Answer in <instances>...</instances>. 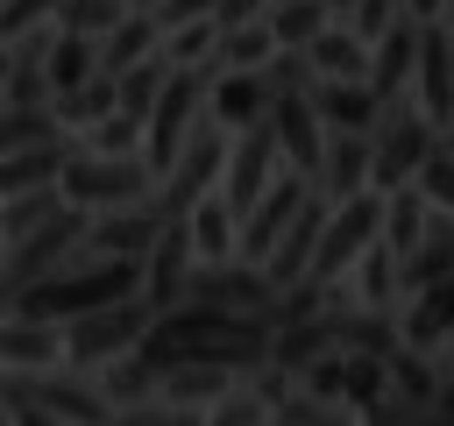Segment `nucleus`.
Returning a JSON list of instances; mask_svg holds the SVG:
<instances>
[{
	"label": "nucleus",
	"instance_id": "obj_50",
	"mask_svg": "<svg viewBox=\"0 0 454 426\" xmlns=\"http://www.w3.org/2000/svg\"><path fill=\"white\" fill-rule=\"evenodd\" d=\"M0 256H7V234H0Z\"/></svg>",
	"mask_w": 454,
	"mask_h": 426
},
{
	"label": "nucleus",
	"instance_id": "obj_7",
	"mask_svg": "<svg viewBox=\"0 0 454 426\" xmlns=\"http://www.w3.org/2000/svg\"><path fill=\"white\" fill-rule=\"evenodd\" d=\"M383 192H355V199H340L333 213H326V234H319V256H312V277H326V284H340L376 241H383Z\"/></svg>",
	"mask_w": 454,
	"mask_h": 426
},
{
	"label": "nucleus",
	"instance_id": "obj_47",
	"mask_svg": "<svg viewBox=\"0 0 454 426\" xmlns=\"http://www.w3.org/2000/svg\"><path fill=\"white\" fill-rule=\"evenodd\" d=\"M326 7H333V21H348V14H355V0H326Z\"/></svg>",
	"mask_w": 454,
	"mask_h": 426
},
{
	"label": "nucleus",
	"instance_id": "obj_31",
	"mask_svg": "<svg viewBox=\"0 0 454 426\" xmlns=\"http://www.w3.org/2000/svg\"><path fill=\"white\" fill-rule=\"evenodd\" d=\"M270 28H277L284 50H312L333 28V7L326 0H270Z\"/></svg>",
	"mask_w": 454,
	"mask_h": 426
},
{
	"label": "nucleus",
	"instance_id": "obj_16",
	"mask_svg": "<svg viewBox=\"0 0 454 426\" xmlns=\"http://www.w3.org/2000/svg\"><path fill=\"white\" fill-rule=\"evenodd\" d=\"M411 99L426 106L433 128H454V36L440 21H426V50H419V71H411Z\"/></svg>",
	"mask_w": 454,
	"mask_h": 426
},
{
	"label": "nucleus",
	"instance_id": "obj_15",
	"mask_svg": "<svg viewBox=\"0 0 454 426\" xmlns=\"http://www.w3.org/2000/svg\"><path fill=\"white\" fill-rule=\"evenodd\" d=\"M163 227H170V220H163L149 199H142V206H114V213H92V227H85V256H149Z\"/></svg>",
	"mask_w": 454,
	"mask_h": 426
},
{
	"label": "nucleus",
	"instance_id": "obj_6",
	"mask_svg": "<svg viewBox=\"0 0 454 426\" xmlns=\"http://www.w3.org/2000/svg\"><path fill=\"white\" fill-rule=\"evenodd\" d=\"M64 199L71 206H85V213H114V206H142L149 192H156V170L142 163V156H92V149H78L71 163H64Z\"/></svg>",
	"mask_w": 454,
	"mask_h": 426
},
{
	"label": "nucleus",
	"instance_id": "obj_39",
	"mask_svg": "<svg viewBox=\"0 0 454 426\" xmlns=\"http://www.w3.org/2000/svg\"><path fill=\"white\" fill-rule=\"evenodd\" d=\"M57 7H64V0H0V50H7V43H21L28 28L57 21Z\"/></svg>",
	"mask_w": 454,
	"mask_h": 426
},
{
	"label": "nucleus",
	"instance_id": "obj_45",
	"mask_svg": "<svg viewBox=\"0 0 454 426\" xmlns=\"http://www.w3.org/2000/svg\"><path fill=\"white\" fill-rule=\"evenodd\" d=\"M440 7H447V0H404V14H411V21H440Z\"/></svg>",
	"mask_w": 454,
	"mask_h": 426
},
{
	"label": "nucleus",
	"instance_id": "obj_29",
	"mask_svg": "<svg viewBox=\"0 0 454 426\" xmlns=\"http://www.w3.org/2000/svg\"><path fill=\"white\" fill-rule=\"evenodd\" d=\"M277 50H284V43H277V28H270V14H262V21H241V28H227V36H220L213 71H262Z\"/></svg>",
	"mask_w": 454,
	"mask_h": 426
},
{
	"label": "nucleus",
	"instance_id": "obj_4",
	"mask_svg": "<svg viewBox=\"0 0 454 426\" xmlns=\"http://www.w3.org/2000/svg\"><path fill=\"white\" fill-rule=\"evenodd\" d=\"M85 227H92V213H85V206H64L50 227L21 234V241L0 256V291H7V298H21L28 284H43V277H57V270L85 263Z\"/></svg>",
	"mask_w": 454,
	"mask_h": 426
},
{
	"label": "nucleus",
	"instance_id": "obj_14",
	"mask_svg": "<svg viewBox=\"0 0 454 426\" xmlns=\"http://www.w3.org/2000/svg\"><path fill=\"white\" fill-rule=\"evenodd\" d=\"M270 128H277V142H284V163L305 170V178H319L326 121H319V106H312V92H277V99H270Z\"/></svg>",
	"mask_w": 454,
	"mask_h": 426
},
{
	"label": "nucleus",
	"instance_id": "obj_22",
	"mask_svg": "<svg viewBox=\"0 0 454 426\" xmlns=\"http://www.w3.org/2000/svg\"><path fill=\"white\" fill-rule=\"evenodd\" d=\"M312 106H319L326 128H355V135H369L376 114H383V99L369 92V78H312Z\"/></svg>",
	"mask_w": 454,
	"mask_h": 426
},
{
	"label": "nucleus",
	"instance_id": "obj_12",
	"mask_svg": "<svg viewBox=\"0 0 454 426\" xmlns=\"http://www.w3.org/2000/svg\"><path fill=\"white\" fill-rule=\"evenodd\" d=\"M192 270H199V241H192V220H170V227L156 234V248L142 256V298H149L156 312L184 305V284H192Z\"/></svg>",
	"mask_w": 454,
	"mask_h": 426
},
{
	"label": "nucleus",
	"instance_id": "obj_10",
	"mask_svg": "<svg viewBox=\"0 0 454 426\" xmlns=\"http://www.w3.org/2000/svg\"><path fill=\"white\" fill-rule=\"evenodd\" d=\"M184 298H199V305H220V312H255V320H270V305H277V284H270L255 263L227 256V263H199V270H192V284H184Z\"/></svg>",
	"mask_w": 454,
	"mask_h": 426
},
{
	"label": "nucleus",
	"instance_id": "obj_49",
	"mask_svg": "<svg viewBox=\"0 0 454 426\" xmlns=\"http://www.w3.org/2000/svg\"><path fill=\"white\" fill-rule=\"evenodd\" d=\"M128 7H163V0H128Z\"/></svg>",
	"mask_w": 454,
	"mask_h": 426
},
{
	"label": "nucleus",
	"instance_id": "obj_26",
	"mask_svg": "<svg viewBox=\"0 0 454 426\" xmlns=\"http://www.w3.org/2000/svg\"><path fill=\"white\" fill-rule=\"evenodd\" d=\"M305 57H312V71H319V78H369V64H376V50H369L348 21H333Z\"/></svg>",
	"mask_w": 454,
	"mask_h": 426
},
{
	"label": "nucleus",
	"instance_id": "obj_36",
	"mask_svg": "<svg viewBox=\"0 0 454 426\" xmlns=\"http://www.w3.org/2000/svg\"><path fill=\"white\" fill-rule=\"evenodd\" d=\"M121 21H128V0H64V7H57V28L92 36V43H99V36H114Z\"/></svg>",
	"mask_w": 454,
	"mask_h": 426
},
{
	"label": "nucleus",
	"instance_id": "obj_25",
	"mask_svg": "<svg viewBox=\"0 0 454 426\" xmlns=\"http://www.w3.org/2000/svg\"><path fill=\"white\" fill-rule=\"evenodd\" d=\"M426 220H433V206H426V192H419V185L390 192V206H383V248L397 256V270L419 256V241H426Z\"/></svg>",
	"mask_w": 454,
	"mask_h": 426
},
{
	"label": "nucleus",
	"instance_id": "obj_38",
	"mask_svg": "<svg viewBox=\"0 0 454 426\" xmlns=\"http://www.w3.org/2000/svg\"><path fill=\"white\" fill-rule=\"evenodd\" d=\"M206 426H270V398H262L255 383H241V390H227L220 405H206Z\"/></svg>",
	"mask_w": 454,
	"mask_h": 426
},
{
	"label": "nucleus",
	"instance_id": "obj_30",
	"mask_svg": "<svg viewBox=\"0 0 454 426\" xmlns=\"http://www.w3.org/2000/svg\"><path fill=\"white\" fill-rule=\"evenodd\" d=\"M50 99L57 92H71V85H85V78H99V43L92 36H71V28H57V43H50Z\"/></svg>",
	"mask_w": 454,
	"mask_h": 426
},
{
	"label": "nucleus",
	"instance_id": "obj_2",
	"mask_svg": "<svg viewBox=\"0 0 454 426\" xmlns=\"http://www.w3.org/2000/svg\"><path fill=\"white\" fill-rule=\"evenodd\" d=\"M135 291H142V256H85V263L28 284V291L14 298V312L64 327V320H85V312H99V305H121V298H135Z\"/></svg>",
	"mask_w": 454,
	"mask_h": 426
},
{
	"label": "nucleus",
	"instance_id": "obj_13",
	"mask_svg": "<svg viewBox=\"0 0 454 426\" xmlns=\"http://www.w3.org/2000/svg\"><path fill=\"white\" fill-rule=\"evenodd\" d=\"M369 170H376V142L355 135V128H326V149H319V178H312V192L340 206V199L369 192Z\"/></svg>",
	"mask_w": 454,
	"mask_h": 426
},
{
	"label": "nucleus",
	"instance_id": "obj_35",
	"mask_svg": "<svg viewBox=\"0 0 454 426\" xmlns=\"http://www.w3.org/2000/svg\"><path fill=\"white\" fill-rule=\"evenodd\" d=\"M163 57H170V71H199V64H213V57H220V21L206 14V21L170 28V36H163Z\"/></svg>",
	"mask_w": 454,
	"mask_h": 426
},
{
	"label": "nucleus",
	"instance_id": "obj_8",
	"mask_svg": "<svg viewBox=\"0 0 454 426\" xmlns=\"http://www.w3.org/2000/svg\"><path fill=\"white\" fill-rule=\"evenodd\" d=\"M298 383H305V390H319V398H333V405H348V412H369V405L390 390V355L333 348V355H319Z\"/></svg>",
	"mask_w": 454,
	"mask_h": 426
},
{
	"label": "nucleus",
	"instance_id": "obj_34",
	"mask_svg": "<svg viewBox=\"0 0 454 426\" xmlns=\"http://www.w3.org/2000/svg\"><path fill=\"white\" fill-rule=\"evenodd\" d=\"M57 135H71L50 106H0V156H14V149H35V142H57Z\"/></svg>",
	"mask_w": 454,
	"mask_h": 426
},
{
	"label": "nucleus",
	"instance_id": "obj_18",
	"mask_svg": "<svg viewBox=\"0 0 454 426\" xmlns=\"http://www.w3.org/2000/svg\"><path fill=\"white\" fill-rule=\"evenodd\" d=\"M206 114H213L227 135H241V128H262V121H270V85H262V71H213Z\"/></svg>",
	"mask_w": 454,
	"mask_h": 426
},
{
	"label": "nucleus",
	"instance_id": "obj_33",
	"mask_svg": "<svg viewBox=\"0 0 454 426\" xmlns=\"http://www.w3.org/2000/svg\"><path fill=\"white\" fill-rule=\"evenodd\" d=\"M142 142H149V121L128 114V106H114L92 128H78V149H92V156H142Z\"/></svg>",
	"mask_w": 454,
	"mask_h": 426
},
{
	"label": "nucleus",
	"instance_id": "obj_28",
	"mask_svg": "<svg viewBox=\"0 0 454 426\" xmlns=\"http://www.w3.org/2000/svg\"><path fill=\"white\" fill-rule=\"evenodd\" d=\"M99 376V390H106V405L114 412H128V405H156V362L135 348V355H121V362H106V369H92Z\"/></svg>",
	"mask_w": 454,
	"mask_h": 426
},
{
	"label": "nucleus",
	"instance_id": "obj_24",
	"mask_svg": "<svg viewBox=\"0 0 454 426\" xmlns=\"http://www.w3.org/2000/svg\"><path fill=\"white\" fill-rule=\"evenodd\" d=\"M192 241H199V263H227V256L241 248V213L227 206V192H220V185L192 206Z\"/></svg>",
	"mask_w": 454,
	"mask_h": 426
},
{
	"label": "nucleus",
	"instance_id": "obj_42",
	"mask_svg": "<svg viewBox=\"0 0 454 426\" xmlns=\"http://www.w3.org/2000/svg\"><path fill=\"white\" fill-rule=\"evenodd\" d=\"M142 426H206V405H142Z\"/></svg>",
	"mask_w": 454,
	"mask_h": 426
},
{
	"label": "nucleus",
	"instance_id": "obj_20",
	"mask_svg": "<svg viewBox=\"0 0 454 426\" xmlns=\"http://www.w3.org/2000/svg\"><path fill=\"white\" fill-rule=\"evenodd\" d=\"M64 362V327L57 320H0V369H57Z\"/></svg>",
	"mask_w": 454,
	"mask_h": 426
},
{
	"label": "nucleus",
	"instance_id": "obj_9",
	"mask_svg": "<svg viewBox=\"0 0 454 426\" xmlns=\"http://www.w3.org/2000/svg\"><path fill=\"white\" fill-rule=\"evenodd\" d=\"M305 199H312V178L284 163V170H277V185H270V192H262V199L241 213V248H234V256L262 270V263H270V248L284 241V227L298 220V206H305Z\"/></svg>",
	"mask_w": 454,
	"mask_h": 426
},
{
	"label": "nucleus",
	"instance_id": "obj_1",
	"mask_svg": "<svg viewBox=\"0 0 454 426\" xmlns=\"http://www.w3.org/2000/svg\"><path fill=\"white\" fill-rule=\"evenodd\" d=\"M142 355H149L156 369H170V362H227V369H248V376H255V369L270 362V320H255V312H220V305L184 298V305H170V312L149 320Z\"/></svg>",
	"mask_w": 454,
	"mask_h": 426
},
{
	"label": "nucleus",
	"instance_id": "obj_21",
	"mask_svg": "<svg viewBox=\"0 0 454 426\" xmlns=\"http://www.w3.org/2000/svg\"><path fill=\"white\" fill-rule=\"evenodd\" d=\"M397 327H404V348H426V355H440V348H447V334H454V277H440V284L411 291Z\"/></svg>",
	"mask_w": 454,
	"mask_h": 426
},
{
	"label": "nucleus",
	"instance_id": "obj_5",
	"mask_svg": "<svg viewBox=\"0 0 454 426\" xmlns=\"http://www.w3.org/2000/svg\"><path fill=\"white\" fill-rule=\"evenodd\" d=\"M149 320H156V305H149L142 291L121 298V305H99V312H85V320H64V362H71V369H106V362H121V355L142 348Z\"/></svg>",
	"mask_w": 454,
	"mask_h": 426
},
{
	"label": "nucleus",
	"instance_id": "obj_41",
	"mask_svg": "<svg viewBox=\"0 0 454 426\" xmlns=\"http://www.w3.org/2000/svg\"><path fill=\"white\" fill-rule=\"evenodd\" d=\"M213 7H220V0H163V7H149V14H156L163 36H170V28H184V21H206Z\"/></svg>",
	"mask_w": 454,
	"mask_h": 426
},
{
	"label": "nucleus",
	"instance_id": "obj_11",
	"mask_svg": "<svg viewBox=\"0 0 454 426\" xmlns=\"http://www.w3.org/2000/svg\"><path fill=\"white\" fill-rule=\"evenodd\" d=\"M277 170H284V142H277V128H270V121H262V128H241L234 149H227V178H220L227 206L248 213V206L277 185Z\"/></svg>",
	"mask_w": 454,
	"mask_h": 426
},
{
	"label": "nucleus",
	"instance_id": "obj_37",
	"mask_svg": "<svg viewBox=\"0 0 454 426\" xmlns=\"http://www.w3.org/2000/svg\"><path fill=\"white\" fill-rule=\"evenodd\" d=\"M163 85H170V57L156 50V57H142L135 71H121V106L149 121V106H156V92H163Z\"/></svg>",
	"mask_w": 454,
	"mask_h": 426
},
{
	"label": "nucleus",
	"instance_id": "obj_46",
	"mask_svg": "<svg viewBox=\"0 0 454 426\" xmlns=\"http://www.w3.org/2000/svg\"><path fill=\"white\" fill-rule=\"evenodd\" d=\"M7 78H14V50H0V99H7Z\"/></svg>",
	"mask_w": 454,
	"mask_h": 426
},
{
	"label": "nucleus",
	"instance_id": "obj_3",
	"mask_svg": "<svg viewBox=\"0 0 454 426\" xmlns=\"http://www.w3.org/2000/svg\"><path fill=\"white\" fill-rule=\"evenodd\" d=\"M369 142H376V170H369V192H404L419 170H426V156L440 149V128L426 121V106L411 99V92H397L383 114H376V128H369Z\"/></svg>",
	"mask_w": 454,
	"mask_h": 426
},
{
	"label": "nucleus",
	"instance_id": "obj_48",
	"mask_svg": "<svg viewBox=\"0 0 454 426\" xmlns=\"http://www.w3.org/2000/svg\"><path fill=\"white\" fill-rule=\"evenodd\" d=\"M440 28H447V36H454V0H447V7H440Z\"/></svg>",
	"mask_w": 454,
	"mask_h": 426
},
{
	"label": "nucleus",
	"instance_id": "obj_19",
	"mask_svg": "<svg viewBox=\"0 0 454 426\" xmlns=\"http://www.w3.org/2000/svg\"><path fill=\"white\" fill-rule=\"evenodd\" d=\"M71 156H78V135H57V142H35V149H14V156H0V199H21V192H43V185H57Z\"/></svg>",
	"mask_w": 454,
	"mask_h": 426
},
{
	"label": "nucleus",
	"instance_id": "obj_32",
	"mask_svg": "<svg viewBox=\"0 0 454 426\" xmlns=\"http://www.w3.org/2000/svg\"><path fill=\"white\" fill-rule=\"evenodd\" d=\"M270 426H362V412H348V405H333V398L291 383V390L270 405Z\"/></svg>",
	"mask_w": 454,
	"mask_h": 426
},
{
	"label": "nucleus",
	"instance_id": "obj_17",
	"mask_svg": "<svg viewBox=\"0 0 454 426\" xmlns=\"http://www.w3.org/2000/svg\"><path fill=\"white\" fill-rule=\"evenodd\" d=\"M419 50H426V21L397 14V28L376 43V64H369V92L390 106L397 92H411V71H419Z\"/></svg>",
	"mask_w": 454,
	"mask_h": 426
},
{
	"label": "nucleus",
	"instance_id": "obj_43",
	"mask_svg": "<svg viewBox=\"0 0 454 426\" xmlns=\"http://www.w3.org/2000/svg\"><path fill=\"white\" fill-rule=\"evenodd\" d=\"M262 14H270V0H220V7H213L220 36H227V28H241V21H262Z\"/></svg>",
	"mask_w": 454,
	"mask_h": 426
},
{
	"label": "nucleus",
	"instance_id": "obj_27",
	"mask_svg": "<svg viewBox=\"0 0 454 426\" xmlns=\"http://www.w3.org/2000/svg\"><path fill=\"white\" fill-rule=\"evenodd\" d=\"M114 106H121V78H106V71H99V78H85V85H71V92H57V99H50V114H57V121H64V128H71V135H78V128H92V121H106V114H114Z\"/></svg>",
	"mask_w": 454,
	"mask_h": 426
},
{
	"label": "nucleus",
	"instance_id": "obj_23",
	"mask_svg": "<svg viewBox=\"0 0 454 426\" xmlns=\"http://www.w3.org/2000/svg\"><path fill=\"white\" fill-rule=\"evenodd\" d=\"M156 50H163V21H156L149 7H128V21H121L114 36H99V71L121 78V71H135V64L156 57Z\"/></svg>",
	"mask_w": 454,
	"mask_h": 426
},
{
	"label": "nucleus",
	"instance_id": "obj_40",
	"mask_svg": "<svg viewBox=\"0 0 454 426\" xmlns=\"http://www.w3.org/2000/svg\"><path fill=\"white\" fill-rule=\"evenodd\" d=\"M411 185L426 192V206H433V213H454V156H447V149H433V156H426V170H419Z\"/></svg>",
	"mask_w": 454,
	"mask_h": 426
},
{
	"label": "nucleus",
	"instance_id": "obj_44",
	"mask_svg": "<svg viewBox=\"0 0 454 426\" xmlns=\"http://www.w3.org/2000/svg\"><path fill=\"white\" fill-rule=\"evenodd\" d=\"M433 426H454V362H440V390H433Z\"/></svg>",
	"mask_w": 454,
	"mask_h": 426
}]
</instances>
